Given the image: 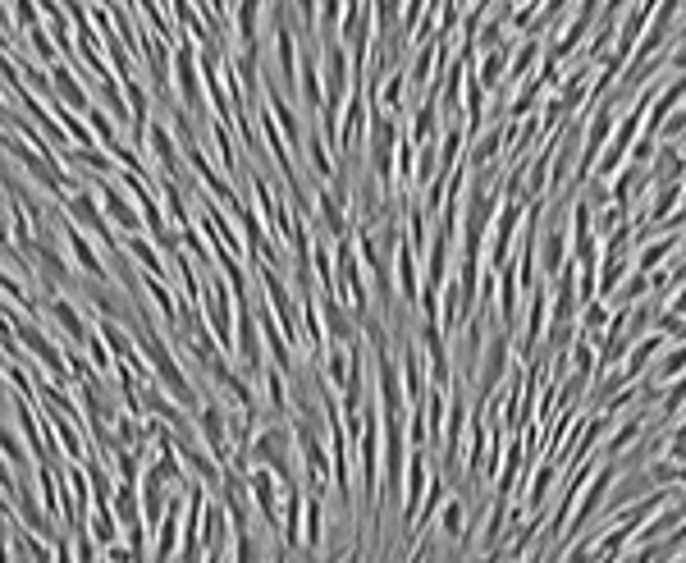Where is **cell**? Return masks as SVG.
I'll use <instances>...</instances> for the list:
<instances>
[{"label": "cell", "instance_id": "1", "mask_svg": "<svg viewBox=\"0 0 686 563\" xmlns=\"http://www.w3.org/2000/svg\"><path fill=\"white\" fill-rule=\"evenodd\" d=\"M170 78H174V106L202 129V124L211 120V110H206V87H202V65H197V42L193 37H179V42H174Z\"/></svg>", "mask_w": 686, "mask_h": 563}, {"label": "cell", "instance_id": "2", "mask_svg": "<svg viewBox=\"0 0 686 563\" xmlns=\"http://www.w3.org/2000/svg\"><path fill=\"white\" fill-rule=\"evenodd\" d=\"M60 239H65V252H69V261H74V271L83 275L87 284H115V275H110V257L97 248L92 234H83L78 225H69V220L60 216Z\"/></svg>", "mask_w": 686, "mask_h": 563}, {"label": "cell", "instance_id": "3", "mask_svg": "<svg viewBox=\"0 0 686 563\" xmlns=\"http://www.w3.org/2000/svg\"><path fill=\"white\" fill-rule=\"evenodd\" d=\"M92 193H97L101 211H106V220L115 225L119 239H129V234H147L138 202H133V197L119 188V179H92Z\"/></svg>", "mask_w": 686, "mask_h": 563}, {"label": "cell", "instance_id": "4", "mask_svg": "<svg viewBox=\"0 0 686 563\" xmlns=\"http://www.w3.org/2000/svg\"><path fill=\"white\" fill-rule=\"evenodd\" d=\"M247 495H252V509L261 513V527L279 531V499H284V486L275 481L270 467H247Z\"/></svg>", "mask_w": 686, "mask_h": 563}, {"label": "cell", "instance_id": "5", "mask_svg": "<svg viewBox=\"0 0 686 563\" xmlns=\"http://www.w3.org/2000/svg\"><path fill=\"white\" fill-rule=\"evenodd\" d=\"M266 5L270 0H234V10H229V46L234 51H261V23H266Z\"/></svg>", "mask_w": 686, "mask_h": 563}, {"label": "cell", "instance_id": "6", "mask_svg": "<svg viewBox=\"0 0 686 563\" xmlns=\"http://www.w3.org/2000/svg\"><path fill=\"white\" fill-rule=\"evenodd\" d=\"M46 316H51V325L65 335V348H83L87 339H92V321H87V312L78 303H69L65 293L46 298Z\"/></svg>", "mask_w": 686, "mask_h": 563}, {"label": "cell", "instance_id": "7", "mask_svg": "<svg viewBox=\"0 0 686 563\" xmlns=\"http://www.w3.org/2000/svg\"><path fill=\"white\" fill-rule=\"evenodd\" d=\"M215 499H220V504H225V513H229V531H247L252 522H257L252 495H247V477H243V472H234V467L225 472V481H220Z\"/></svg>", "mask_w": 686, "mask_h": 563}, {"label": "cell", "instance_id": "8", "mask_svg": "<svg viewBox=\"0 0 686 563\" xmlns=\"http://www.w3.org/2000/svg\"><path fill=\"white\" fill-rule=\"evenodd\" d=\"M394 293L403 307H417V298H421V252L408 243V234H403L394 248Z\"/></svg>", "mask_w": 686, "mask_h": 563}, {"label": "cell", "instance_id": "9", "mask_svg": "<svg viewBox=\"0 0 686 563\" xmlns=\"http://www.w3.org/2000/svg\"><path fill=\"white\" fill-rule=\"evenodd\" d=\"M536 261H540V275H545V280H554V275L568 266V220L563 216H554L545 229H540Z\"/></svg>", "mask_w": 686, "mask_h": 563}, {"label": "cell", "instance_id": "10", "mask_svg": "<svg viewBox=\"0 0 686 563\" xmlns=\"http://www.w3.org/2000/svg\"><path fill=\"white\" fill-rule=\"evenodd\" d=\"M435 527H440V536L453 545V550H462L467 541H476V531H472V504L462 495H449L440 504V513H435Z\"/></svg>", "mask_w": 686, "mask_h": 563}, {"label": "cell", "instance_id": "11", "mask_svg": "<svg viewBox=\"0 0 686 563\" xmlns=\"http://www.w3.org/2000/svg\"><path fill=\"white\" fill-rule=\"evenodd\" d=\"M298 101L307 110L311 120H316V110L325 101V78H321V51L316 46H302L298 51Z\"/></svg>", "mask_w": 686, "mask_h": 563}, {"label": "cell", "instance_id": "12", "mask_svg": "<svg viewBox=\"0 0 686 563\" xmlns=\"http://www.w3.org/2000/svg\"><path fill=\"white\" fill-rule=\"evenodd\" d=\"M46 74H51L55 101H65V106L74 110V115H87V110H92V92H87V83L74 74V60H55V65L46 69Z\"/></svg>", "mask_w": 686, "mask_h": 563}, {"label": "cell", "instance_id": "13", "mask_svg": "<svg viewBox=\"0 0 686 563\" xmlns=\"http://www.w3.org/2000/svg\"><path fill=\"white\" fill-rule=\"evenodd\" d=\"M124 257H129L142 275H156V280H170L174 284L170 266H165V257H161V248H156V239H151V234H129V239H124Z\"/></svg>", "mask_w": 686, "mask_h": 563}, {"label": "cell", "instance_id": "14", "mask_svg": "<svg viewBox=\"0 0 686 563\" xmlns=\"http://www.w3.org/2000/svg\"><path fill=\"white\" fill-rule=\"evenodd\" d=\"M325 545V495H307L302 504V554L316 559Z\"/></svg>", "mask_w": 686, "mask_h": 563}, {"label": "cell", "instance_id": "15", "mask_svg": "<svg viewBox=\"0 0 686 563\" xmlns=\"http://www.w3.org/2000/svg\"><path fill=\"white\" fill-rule=\"evenodd\" d=\"M156 197H161V211H165V220H170V229H188V225H193V202L183 197V184L161 179V184H156Z\"/></svg>", "mask_w": 686, "mask_h": 563}, {"label": "cell", "instance_id": "16", "mask_svg": "<svg viewBox=\"0 0 686 563\" xmlns=\"http://www.w3.org/2000/svg\"><path fill=\"white\" fill-rule=\"evenodd\" d=\"M645 422H650V408H636L632 417H627V422H622L618 431L609 435V444H604V463H613V458H622V449H632V444H641Z\"/></svg>", "mask_w": 686, "mask_h": 563}, {"label": "cell", "instance_id": "17", "mask_svg": "<svg viewBox=\"0 0 686 563\" xmlns=\"http://www.w3.org/2000/svg\"><path fill=\"white\" fill-rule=\"evenodd\" d=\"M654 184H682V174H686V156L677 152V142H659L654 147Z\"/></svg>", "mask_w": 686, "mask_h": 563}, {"label": "cell", "instance_id": "18", "mask_svg": "<svg viewBox=\"0 0 686 563\" xmlns=\"http://www.w3.org/2000/svg\"><path fill=\"white\" fill-rule=\"evenodd\" d=\"M101 463H106L110 472H115V481H124V486H138V481H142V467H147V458H142L138 449H124V444H115V449H110V454L101 458Z\"/></svg>", "mask_w": 686, "mask_h": 563}, {"label": "cell", "instance_id": "19", "mask_svg": "<svg viewBox=\"0 0 686 563\" xmlns=\"http://www.w3.org/2000/svg\"><path fill=\"white\" fill-rule=\"evenodd\" d=\"M83 531L97 541V550H110L115 541H124V527L115 522V513H110V509H87Z\"/></svg>", "mask_w": 686, "mask_h": 563}, {"label": "cell", "instance_id": "20", "mask_svg": "<svg viewBox=\"0 0 686 563\" xmlns=\"http://www.w3.org/2000/svg\"><path fill=\"white\" fill-rule=\"evenodd\" d=\"M0 298H5V303H14L23 316H42V303H37L33 293L23 289V280H19V275H14V271H5V266H0Z\"/></svg>", "mask_w": 686, "mask_h": 563}, {"label": "cell", "instance_id": "21", "mask_svg": "<svg viewBox=\"0 0 686 563\" xmlns=\"http://www.w3.org/2000/svg\"><path fill=\"white\" fill-rule=\"evenodd\" d=\"M508 55H513L508 46H504V51H481V65H476L472 74H476V83H481L485 92H490V87H504V78H508Z\"/></svg>", "mask_w": 686, "mask_h": 563}, {"label": "cell", "instance_id": "22", "mask_svg": "<svg viewBox=\"0 0 686 563\" xmlns=\"http://www.w3.org/2000/svg\"><path fill=\"white\" fill-rule=\"evenodd\" d=\"M110 513H115L119 527H133V522H142V495H138V486H124V481H119L115 499H110Z\"/></svg>", "mask_w": 686, "mask_h": 563}, {"label": "cell", "instance_id": "23", "mask_svg": "<svg viewBox=\"0 0 686 563\" xmlns=\"http://www.w3.org/2000/svg\"><path fill=\"white\" fill-rule=\"evenodd\" d=\"M229 563H266L261 554V527L252 522L247 531H234V541H229Z\"/></svg>", "mask_w": 686, "mask_h": 563}, {"label": "cell", "instance_id": "24", "mask_svg": "<svg viewBox=\"0 0 686 563\" xmlns=\"http://www.w3.org/2000/svg\"><path fill=\"white\" fill-rule=\"evenodd\" d=\"M673 252H677V234H664V239L645 243V248L632 257V266H636V271H645V275H650V271H659V266H664V261L673 257Z\"/></svg>", "mask_w": 686, "mask_h": 563}, {"label": "cell", "instance_id": "25", "mask_svg": "<svg viewBox=\"0 0 686 563\" xmlns=\"http://www.w3.org/2000/svg\"><path fill=\"white\" fill-rule=\"evenodd\" d=\"M682 371H686V339H682V344H673V348H664V353H659V362L650 367V380L659 385V390H664L668 380L682 376Z\"/></svg>", "mask_w": 686, "mask_h": 563}, {"label": "cell", "instance_id": "26", "mask_svg": "<svg viewBox=\"0 0 686 563\" xmlns=\"http://www.w3.org/2000/svg\"><path fill=\"white\" fill-rule=\"evenodd\" d=\"M83 358L92 362V371H97L101 380H110V371H115V358H110V348H106V339L92 330V339L83 344Z\"/></svg>", "mask_w": 686, "mask_h": 563}, {"label": "cell", "instance_id": "27", "mask_svg": "<svg viewBox=\"0 0 686 563\" xmlns=\"http://www.w3.org/2000/svg\"><path fill=\"white\" fill-rule=\"evenodd\" d=\"M664 390H668V394H664V403H659V422H673L677 412L686 408V371H682V376L668 380Z\"/></svg>", "mask_w": 686, "mask_h": 563}, {"label": "cell", "instance_id": "28", "mask_svg": "<svg viewBox=\"0 0 686 563\" xmlns=\"http://www.w3.org/2000/svg\"><path fill=\"white\" fill-rule=\"evenodd\" d=\"M664 449H668V463H686V417L677 422V435L664 444Z\"/></svg>", "mask_w": 686, "mask_h": 563}, {"label": "cell", "instance_id": "29", "mask_svg": "<svg viewBox=\"0 0 686 563\" xmlns=\"http://www.w3.org/2000/svg\"><path fill=\"white\" fill-rule=\"evenodd\" d=\"M563 563H595V545L590 541H572V545H563Z\"/></svg>", "mask_w": 686, "mask_h": 563}, {"label": "cell", "instance_id": "30", "mask_svg": "<svg viewBox=\"0 0 686 563\" xmlns=\"http://www.w3.org/2000/svg\"><path fill=\"white\" fill-rule=\"evenodd\" d=\"M668 312L686 316V284H682V289H673V298H668Z\"/></svg>", "mask_w": 686, "mask_h": 563}, {"label": "cell", "instance_id": "31", "mask_svg": "<svg viewBox=\"0 0 686 563\" xmlns=\"http://www.w3.org/2000/svg\"><path fill=\"white\" fill-rule=\"evenodd\" d=\"M673 69H677V74H686V42L677 46V55H673Z\"/></svg>", "mask_w": 686, "mask_h": 563}, {"label": "cell", "instance_id": "32", "mask_svg": "<svg viewBox=\"0 0 686 563\" xmlns=\"http://www.w3.org/2000/svg\"><path fill=\"white\" fill-rule=\"evenodd\" d=\"M225 10H234V0H225Z\"/></svg>", "mask_w": 686, "mask_h": 563}, {"label": "cell", "instance_id": "33", "mask_svg": "<svg viewBox=\"0 0 686 563\" xmlns=\"http://www.w3.org/2000/svg\"><path fill=\"white\" fill-rule=\"evenodd\" d=\"M97 563H110V559H106V554H101V559H97Z\"/></svg>", "mask_w": 686, "mask_h": 563}]
</instances>
